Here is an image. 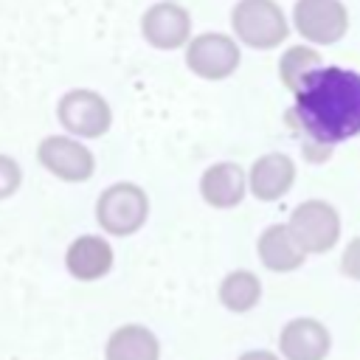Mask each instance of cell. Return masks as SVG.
Instances as JSON below:
<instances>
[{
  "label": "cell",
  "instance_id": "cell-15",
  "mask_svg": "<svg viewBox=\"0 0 360 360\" xmlns=\"http://www.w3.org/2000/svg\"><path fill=\"white\" fill-rule=\"evenodd\" d=\"M104 360H160V340L143 323L115 326L104 343Z\"/></svg>",
  "mask_w": 360,
  "mask_h": 360
},
{
  "label": "cell",
  "instance_id": "cell-6",
  "mask_svg": "<svg viewBox=\"0 0 360 360\" xmlns=\"http://www.w3.org/2000/svg\"><path fill=\"white\" fill-rule=\"evenodd\" d=\"M242 65V48L231 34L205 31L186 42V68L205 82H222Z\"/></svg>",
  "mask_w": 360,
  "mask_h": 360
},
{
  "label": "cell",
  "instance_id": "cell-7",
  "mask_svg": "<svg viewBox=\"0 0 360 360\" xmlns=\"http://www.w3.org/2000/svg\"><path fill=\"white\" fill-rule=\"evenodd\" d=\"M39 166L53 174L62 183H87L96 174V155L84 141L62 132V135H45L37 146Z\"/></svg>",
  "mask_w": 360,
  "mask_h": 360
},
{
  "label": "cell",
  "instance_id": "cell-13",
  "mask_svg": "<svg viewBox=\"0 0 360 360\" xmlns=\"http://www.w3.org/2000/svg\"><path fill=\"white\" fill-rule=\"evenodd\" d=\"M115 253L107 236L98 233H82L76 236L65 250V270L76 281H98L112 270Z\"/></svg>",
  "mask_w": 360,
  "mask_h": 360
},
{
  "label": "cell",
  "instance_id": "cell-2",
  "mask_svg": "<svg viewBox=\"0 0 360 360\" xmlns=\"http://www.w3.org/2000/svg\"><path fill=\"white\" fill-rule=\"evenodd\" d=\"M149 219V194L132 183L118 180L110 183L96 197V222L107 236H135Z\"/></svg>",
  "mask_w": 360,
  "mask_h": 360
},
{
  "label": "cell",
  "instance_id": "cell-18",
  "mask_svg": "<svg viewBox=\"0 0 360 360\" xmlns=\"http://www.w3.org/2000/svg\"><path fill=\"white\" fill-rule=\"evenodd\" d=\"M22 186V166L17 158L0 152V200H8Z\"/></svg>",
  "mask_w": 360,
  "mask_h": 360
},
{
  "label": "cell",
  "instance_id": "cell-5",
  "mask_svg": "<svg viewBox=\"0 0 360 360\" xmlns=\"http://www.w3.org/2000/svg\"><path fill=\"white\" fill-rule=\"evenodd\" d=\"M287 228H290L292 239L298 242V248L307 256H315V253H329L340 242L343 225H340V214L332 202L312 197L292 208Z\"/></svg>",
  "mask_w": 360,
  "mask_h": 360
},
{
  "label": "cell",
  "instance_id": "cell-11",
  "mask_svg": "<svg viewBox=\"0 0 360 360\" xmlns=\"http://www.w3.org/2000/svg\"><path fill=\"white\" fill-rule=\"evenodd\" d=\"M329 352L332 335L318 318H292L278 332V354L284 360H326Z\"/></svg>",
  "mask_w": 360,
  "mask_h": 360
},
{
  "label": "cell",
  "instance_id": "cell-17",
  "mask_svg": "<svg viewBox=\"0 0 360 360\" xmlns=\"http://www.w3.org/2000/svg\"><path fill=\"white\" fill-rule=\"evenodd\" d=\"M321 65H323V59L312 45H290L278 56V79L290 93H295L304 84V79L312 70H318Z\"/></svg>",
  "mask_w": 360,
  "mask_h": 360
},
{
  "label": "cell",
  "instance_id": "cell-19",
  "mask_svg": "<svg viewBox=\"0 0 360 360\" xmlns=\"http://www.w3.org/2000/svg\"><path fill=\"white\" fill-rule=\"evenodd\" d=\"M340 273L352 281H360V236L349 239V245L340 253Z\"/></svg>",
  "mask_w": 360,
  "mask_h": 360
},
{
  "label": "cell",
  "instance_id": "cell-16",
  "mask_svg": "<svg viewBox=\"0 0 360 360\" xmlns=\"http://www.w3.org/2000/svg\"><path fill=\"white\" fill-rule=\"evenodd\" d=\"M217 298L228 312H236V315L250 312L262 301V281L253 270H245V267L231 270L222 276L217 287Z\"/></svg>",
  "mask_w": 360,
  "mask_h": 360
},
{
  "label": "cell",
  "instance_id": "cell-14",
  "mask_svg": "<svg viewBox=\"0 0 360 360\" xmlns=\"http://www.w3.org/2000/svg\"><path fill=\"white\" fill-rule=\"evenodd\" d=\"M256 253H259V262L270 273H292L307 262V253L292 239L287 222L267 225L256 239Z\"/></svg>",
  "mask_w": 360,
  "mask_h": 360
},
{
  "label": "cell",
  "instance_id": "cell-10",
  "mask_svg": "<svg viewBox=\"0 0 360 360\" xmlns=\"http://www.w3.org/2000/svg\"><path fill=\"white\" fill-rule=\"evenodd\" d=\"M295 160L287 152H264L248 169V194L259 202H276L295 186Z\"/></svg>",
  "mask_w": 360,
  "mask_h": 360
},
{
  "label": "cell",
  "instance_id": "cell-8",
  "mask_svg": "<svg viewBox=\"0 0 360 360\" xmlns=\"http://www.w3.org/2000/svg\"><path fill=\"white\" fill-rule=\"evenodd\" d=\"M292 28L309 45H335L349 31V11L343 0H295Z\"/></svg>",
  "mask_w": 360,
  "mask_h": 360
},
{
  "label": "cell",
  "instance_id": "cell-9",
  "mask_svg": "<svg viewBox=\"0 0 360 360\" xmlns=\"http://www.w3.org/2000/svg\"><path fill=\"white\" fill-rule=\"evenodd\" d=\"M141 37L158 51L186 48L191 39V14L177 0H158L141 14Z\"/></svg>",
  "mask_w": 360,
  "mask_h": 360
},
{
  "label": "cell",
  "instance_id": "cell-1",
  "mask_svg": "<svg viewBox=\"0 0 360 360\" xmlns=\"http://www.w3.org/2000/svg\"><path fill=\"white\" fill-rule=\"evenodd\" d=\"M290 118L326 152L360 135V73L338 65H321L292 93Z\"/></svg>",
  "mask_w": 360,
  "mask_h": 360
},
{
  "label": "cell",
  "instance_id": "cell-3",
  "mask_svg": "<svg viewBox=\"0 0 360 360\" xmlns=\"http://www.w3.org/2000/svg\"><path fill=\"white\" fill-rule=\"evenodd\" d=\"M233 39L256 48L273 51L290 37V22L276 0H236L231 8Z\"/></svg>",
  "mask_w": 360,
  "mask_h": 360
},
{
  "label": "cell",
  "instance_id": "cell-20",
  "mask_svg": "<svg viewBox=\"0 0 360 360\" xmlns=\"http://www.w3.org/2000/svg\"><path fill=\"white\" fill-rule=\"evenodd\" d=\"M236 360H284V357L278 352H270V349H248Z\"/></svg>",
  "mask_w": 360,
  "mask_h": 360
},
{
  "label": "cell",
  "instance_id": "cell-12",
  "mask_svg": "<svg viewBox=\"0 0 360 360\" xmlns=\"http://www.w3.org/2000/svg\"><path fill=\"white\" fill-rule=\"evenodd\" d=\"M197 188H200V197H202L205 205L228 211V208H236L245 200V194H248V172L233 160H219V163H211L200 174Z\"/></svg>",
  "mask_w": 360,
  "mask_h": 360
},
{
  "label": "cell",
  "instance_id": "cell-4",
  "mask_svg": "<svg viewBox=\"0 0 360 360\" xmlns=\"http://www.w3.org/2000/svg\"><path fill=\"white\" fill-rule=\"evenodd\" d=\"M56 121L62 129L79 141H96L110 132L112 127V107L110 101L90 87H73L59 96L56 101Z\"/></svg>",
  "mask_w": 360,
  "mask_h": 360
}]
</instances>
